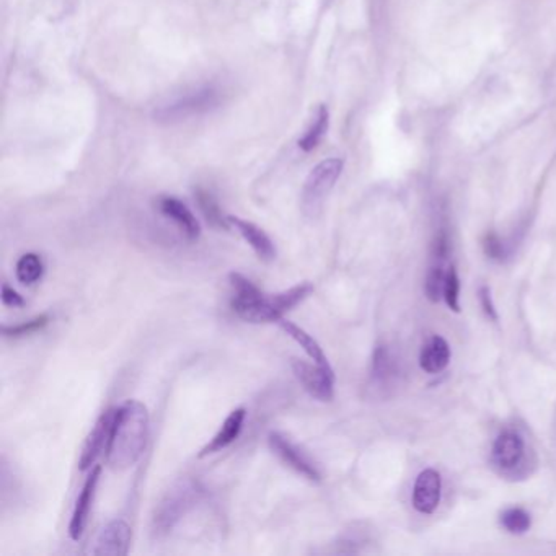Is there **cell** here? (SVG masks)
I'll return each mask as SVG.
<instances>
[{
	"label": "cell",
	"instance_id": "6da1fadb",
	"mask_svg": "<svg viewBox=\"0 0 556 556\" xmlns=\"http://www.w3.org/2000/svg\"><path fill=\"white\" fill-rule=\"evenodd\" d=\"M149 439V411L137 399L116 409L106 459L113 470H127L141 459Z\"/></svg>",
	"mask_w": 556,
	"mask_h": 556
},
{
	"label": "cell",
	"instance_id": "7a4b0ae2",
	"mask_svg": "<svg viewBox=\"0 0 556 556\" xmlns=\"http://www.w3.org/2000/svg\"><path fill=\"white\" fill-rule=\"evenodd\" d=\"M201 496L203 488L191 478H185L175 483L158 501L152 514L150 527L154 537L162 539L172 532L173 529L180 524L181 519L197 506Z\"/></svg>",
	"mask_w": 556,
	"mask_h": 556
},
{
	"label": "cell",
	"instance_id": "3957f363",
	"mask_svg": "<svg viewBox=\"0 0 556 556\" xmlns=\"http://www.w3.org/2000/svg\"><path fill=\"white\" fill-rule=\"evenodd\" d=\"M228 279L234 289L232 308L242 320L248 323H275L284 317L279 312L275 296L263 294L250 279L240 273H232Z\"/></svg>",
	"mask_w": 556,
	"mask_h": 556
},
{
	"label": "cell",
	"instance_id": "277c9868",
	"mask_svg": "<svg viewBox=\"0 0 556 556\" xmlns=\"http://www.w3.org/2000/svg\"><path fill=\"white\" fill-rule=\"evenodd\" d=\"M343 165L341 158H327L308 173L302 189V211L306 216L315 217L318 214L329 191L337 185Z\"/></svg>",
	"mask_w": 556,
	"mask_h": 556
},
{
	"label": "cell",
	"instance_id": "5b68a950",
	"mask_svg": "<svg viewBox=\"0 0 556 556\" xmlns=\"http://www.w3.org/2000/svg\"><path fill=\"white\" fill-rule=\"evenodd\" d=\"M294 374L306 392L318 401H331L335 395V372L302 359L292 360Z\"/></svg>",
	"mask_w": 556,
	"mask_h": 556
},
{
	"label": "cell",
	"instance_id": "8992f818",
	"mask_svg": "<svg viewBox=\"0 0 556 556\" xmlns=\"http://www.w3.org/2000/svg\"><path fill=\"white\" fill-rule=\"evenodd\" d=\"M115 415L116 409H106L95 423L94 430L86 436L79 459L80 471L92 470L96 460L108 450Z\"/></svg>",
	"mask_w": 556,
	"mask_h": 556
},
{
	"label": "cell",
	"instance_id": "52a82bcc",
	"mask_svg": "<svg viewBox=\"0 0 556 556\" xmlns=\"http://www.w3.org/2000/svg\"><path fill=\"white\" fill-rule=\"evenodd\" d=\"M268 442L271 450L275 452L282 462L286 463L289 469L310 480V481H320L321 475L317 465H315L308 455L304 454L294 442H290L281 432H271L268 436Z\"/></svg>",
	"mask_w": 556,
	"mask_h": 556
},
{
	"label": "cell",
	"instance_id": "ba28073f",
	"mask_svg": "<svg viewBox=\"0 0 556 556\" xmlns=\"http://www.w3.org/2000/svg\"><path fill=\"white\" fill-rule=\"evenodd\" d=\"M100 475H102V467L95 465L94 469L90 470V475L86 478V483L82 486V491H80L79 498L76 501L71 524H69V535H71L72 541H80L82 535L86 532L92 504H94L95 493H96V486L100 481Z\"/></svg>",
	"mask_w": 556,
	"mask_h": 556
},
{
	"label": "cell",
	"instance_id": "9c48e42d",
	"mask_svg": "<svg viewBox=\"0 0 556 556\" xmlns=\"http://www.w3.org/2000/svg\"><path fill=\"white\" fill-rule=\"evenodd\" d=\"M525 442L519 432L502 431L494 440L493 462L501 471H514L524 462Z\"/></svg>",
	"mask_w": 556,
	"mask_h": 556
},
{
	"label": "cell",
	"instance_id": "30bf717a",
	"mask_svg": "<svg viewBox=\"0 0 556 556\" xmlns=\"http://www.w3.org/2000/svg\"><path fill=\"white\" fill-rule=\"evenodd\" d=\"M131 527L125 521L116 519L103 529L95 541L94 555L98 556H125L131 545Z\"/></svg>",
	"mask_w": 556,
	"mask_h": 556
},
{
	"label": "cell",
	"instance_id": "8fae6325",
	"mask_svg": "<svg viewBox=\"0 0 556 556\" xmlns=\"http://www.w3.org/2000/svg\"><path fill=\"white\" fill-rule=\"evenodd\" d=\"M440 490L442 481L438 471L428 469L416 478L415 490H413V506L421 514H432L438 510L440 502Z\"/></svg>",
	"mask_w": 556,
	"mask_h": 556
},
{
	"label": "cell",
	"instance_id": "7c38bea8",
	"mask_svg": "<svg viewBox=\"0 0 556 556\" xmlns=\"http://www.w3.org/2000/svg\"><path fill=\"white\" fill-rule=\"evenodd\" d=\"M228 222H230L232 227H236L240 232V236L258 255L259 259L273 261L276 258L275 243L268 237L263 228H259L257 224H253L250 220L240 219L237 216H228Z\"/></svg>",
	"mask_w": 556,
	"mask_h": 556
},
{
	"label": "cell",
	"instance_id": "4fadbf2b",
	"mask_svg": "<svg viewBox=\"0 0 556 556\" xmlns=\"http://www.w3.org/2000/svg\"><path fill=\"white\" fill-rule=\"evenodd\" d=\"M158 209L165 217L172 219L189 240H197V237L201 236V226L195 217V214L189 211L188 206L181 203L180 199L162 197L158 199Z\"/></svg>",
	"mask_w": 556,
	"mask_h": 556
},
{
	"label": "cell",
	"instance_id": "5bb4252c",
	"mask_svg": "<svg viewBox=\"0 0 556 556\" xmlns=\"http://www.w3.org/2000/svg\"><path fill=\"white\" fill-rule=\"evenodd\" d=\"M247 418V409L245 408H237L230 415L226 418V421L220 426L219 432L201 449L199 457H207V455L217 454L222 452L224 449H227L232 442H236V439L242 432L243 423Z\"/></svg>",
	"mask_w": 556,
	"mask_h": 556
},
{
	"label": "cell",
	"instance_id": "9a60e30c",
	"mask_svg": "<svg viewBox=\"0 0 556 556\" xmlns=\"http://www.w3.org/2000/svg\"><path fill=\"white\" fill-rule=\"evenodd\" d=\"M450 360V348L446 339L440 337H432L421 349L420 354V366L428 374H439L449 366Z\"/></svg>",
	"mask_w": 556,
	"mask_h": 556
},
{
	"label": "cell",
	"instance_id": "2e32d148",
	"mask_svg": "<svg viewBox=\"0 0 556 556\" xmlns=\"http://www.w3.org/2000/svg\"><path fill=\"white\" fill-rule=\"evenodd\" d=\"M279 325H281V329L288 333V337L292 338L298 345H300V348L306 351L307 356L310 358V359L317 362L318 366L321 368L329 369V370H333L331 366H329V358H327V354L323 353V349H321V346L317 343V339L310 337L308 333H307L306 329H300L298 325L296 323H292L289 320H281L278 321Z\"/></svg>",
	"mask_w": 556,
	"mask_h": 556
},
{
	"label": "cell",
	"instance_id": "e0dca14e",
	"mask_svg": "<svg viewBox=\"0 0 556 556\" xmlns=\"http://www.w3.org/2000/svg\"><path fill=\"white\" fill-rule=\"evenodd\" d=\"M446 257L447 255L434 253L431 268H430L428 276H426V284H424L426 298H430L434 304H438L440 298H444V284H446L447 276L446 267H444Z\"/></svg>",
	"mask_w": 556,
	"mask_h": 556
},
{
	"label": "cell",
	"instance_id": "ac0fdd59",
	"mask_svg": "<svg viewBox=\"0 0 556 556\" xmlns=\"http://www.w3.org/2000/svg\"><path fill=\"white\" fill-rule=\"evenodd\" d=\"M195 197H197V206L203 212L204 217L207 220V224L214 228H219V230H227L230 227V222H228V216H224L220 211L219 204L214 199L211 193L207 189L197 188L195 191Z\"/></svg>",
	"mask_w": 556,
	"mask_h": 556
},
{
	"label": "cell",
	"instance_id": "d6986e66",
	"mask_svg": "<svg viewBox=\"0 0 556 556\" xmlns=\"http://www.w3.org/2000/svg\"><path fill=\"white\" fill-rule=\"evenodd\" d=\"M329 108L325 105H320L312 125L307 129V133L302 136V139L298 141V147L306 150V152H312V150L317 149V146L320 144L323 136L329 131Z\"/></svg>",
	"mask_w": 556,
	"mask_h": 556
},
{
	"label": "cell",
	"instance_id": "ffe728a7",
	"mask_svg": "<svg viewBox=\"0 0 556 556\" xmlns=\"http://www.w3.org/2000/svg\"><path fill=\"white\" fill-rule=\"evenodd\" d=\"M45 273V265L40 255L36 253H25L22 258L16 261V279L24 286H33L35 282L40 281Z\"/></svg>",
	"mask_w": 556,
	"mask_h": 556
},
{
	"label": "cell",
	"instance_id": "44dd1931",
	"mask_svg": "<svg viewBox=\"0 0 556 556\" xmlns=\"http://www.w3.org/2000/svg\"><path fill=\"white\" fill-rule=\"evenodd\" d=\"M393 370L395 369H393L392 356L389 353V349L385 346L377 348L372 358V380L377 384L389 382L393 376Z\"/></svg>",
	"mask_w": 556,
	"mask_h": 556
},
{
	"label": "cell",
	"instance_id": "7402d4cb",
	"mask_svg": "<svg viewBox=\"0 0 556 556\" xmlns=\"http://www.w3.org/2000/svg\"><path fill=\"white\" fill-rule=\"evenodd\" d=\"M501 525L508 532L519 535V533H525L531 529L532 521H531L529 512H525L524 510L511 508V510L502 512Z\"/></svg>",
	"mask_w": 556,
	"mask_h": 556
},
{
	"label": "cell",
	"instance_id": "603a6c76",
	"mask_svg": "<svg viewBox=\"0 0 556 556\" xmlns=\"http://www.w3.org/2000/svg\"><path fill=\"white\" fill-rule=\"evenodd\" d=\"M459 294H460V281L459 275L455 271L454 265L447 268L446 284H444V298L449 308L459 314L460 312V302H459Z\"/></svg>",
	"mask_w": 556,
	"mask_h": 556
},
{
	"label": "cell",
	"instance_id": "cb8c5ba5",
	"mask_svg": "<svg viewBox=\"0 0 556 556\" xmlns=\"http://www.w3.org/2000/svg\"><path fill=\"white\" fill-rule=\"evenodd\" d=\"M47 323H49V315L43 314L40 317H35L32 320L15 325V327H4L2 333L10 338L26 337V335H33L45 329Z\"/></svg>",
	"mask_w": 556,
	"mask_h": 556
},
{
	"label": "cell",
	"instance_id": "d4e9b609",
	"mask_svg": "<svg viewBox=\"0 0 556 556\" xmlns=\"http://www.w3.org/2000/svg\"><path fill=\"white\" fill-rule=\"evenodd\" d=\"M483 247H485V253L491 259H498V261H501L504 258V255H506V250H504V243L501 242V238L496 236V234H488L485 237V242H483Z\"/></svg>",
	"mask_w": 556,
	"mask_h": 556
},
{
	"label": "cell",
	"instance_id": "484cf974",
	"mask_svg": "<svg viewBox=\"0 0 556 556\" xmlns=\"http://www.w3.org/2000/svg\"><path fill=\"white\" fill-rule=\"evenodd\" d=\"M0 298H2L4 306L14 307V308H16V307H24L25 304L24 298H22L14 288H10L8 284H4V286H2V296H0Z\"/></svg>",
	"mask_w": 556,
	"mask_h": 556
},
{
	"label": "cell",
	"instance_id": "4316f807",
	"mask_svg": "<svg viewBox=\"0 0 556 556\" xmlns=\"http://www.w3.org/2000/svg\"><path fill=\"white\" fill-rule=\"evenodd\" d=\"M480 302H481V307H483L485 314L490 317V320L498 321V314H496L493 298H491V290H490L488 286H483V288L480 289Z\"/></svg>",
	"mask_w": 556,
	"mask_h": 556
}]
</instances>
